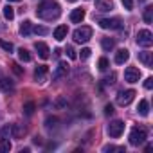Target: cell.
<instances>
[{
    "label": "cell",
    "mask_w": 153,
    "mask_h": 153,
    "mask_svg": "<svg viewBox=\"0 0 153 153\" xmlns=\"http://www.w3.org/2000/svg\"><path fill=\"white\" fill-rule=\"evenodd\" d=\"M36 15L42 18V20H56L59 15H61V7L58 2H54V0H45V2H42L36 9Z\"/></svg>",
    "instance_id": "1"
},
{
    "label": "cell",
    "mask_w": 153,
    "mask_h": 153,
    "mask_svg": "<svg viewBox=\"0 0 153 153\" xmlns=\"http://www.w3.org/2000/svg\"><path fill=\"white\" fill-rule=\"evenodd\" d=\"M72 38H74V42H76V43H87V42L92 38V27H88V25L78 27V29L74 31Z\"/></svg>",
    "instance_id": "2"
},
{
    "label": "cell",
    "mask_w": 153,
    "mask_h": 153,
    "mask_svg": "<svg viewBox=\"0 0 153 153\" xmlns=\"http://www.w3.org/2000/svg\"><path fill=\"white\" fill-rule=\"evenodd\" d=\"M137 45H139V47H144V49L151 47V45H153V34H151V31L140 29V31L137 33Z\"/></svg>",
    "instance_id": "3"
},
{
    "label": "cell",
    "mask_w": 153,
    "mask_h": 153,
    "mask_svg": "<svg viewBox=\"0 0 153 153\" xmlns=\"http://www.w3.org/2000/svg\"><path fill=\"white\" fill-rule=\"evenodd\" d=\"M146 137H148L146 130L137 126V128H133V130L130 131V144H131V146H140V144L146 140Z\"/></svg>",
    "instance_id": "4"
},
{
    "label": "cell",
    "mask_w": 153,
    "mask_h": 153,
    "mask_svg": "<svg viewBox=\"0 0 153 153\" xmlns=\"http://www.w3.org/2000/svg\"><path fill=\"white\" fill-rule=\"evenodd\" d=\"M135 99V90H123V92H119L117 94V105L119 106H128L131 101Z\"/></svg>",
    "instance_id": "5"
},
{
    "label": "cell",
    "mask_w": 153,
    "mask_h": 153,
    "mask_svg": "<svg viewBox=\"0 0 153 153\" xmlns=\"http://www.w3.org/2000/svg\"><path fill=\"white\" fill-rule=\"evenodd\" d=\"M123 131H124V123H123V121H112V123L108 124V135H110L112 139L121 137Z\"/></svg>",
    "instance_id": "6"
},
{
    "label": "cell",
    "mask_w": 153,
    "mask_h": 153,
    "mask_svg": "<svg viewBox=\"0 0 153 153\" xmlns=\"http://www.w3.org/2000/svg\"><path fill=\"white\" fill-rule=\"evenodd\" d=\"M67 74H68V65H67V61H59L58 67H56V70L52 72V81H59L61 78H65Z\"/></svg>",
    "instance_id": "7"
},
{
    "label": "cell",
    "mask_w": 153,
    "mask_h": 153,
    "mask_svg": "<svg viewBox=\"0 0 153 153\" xmlns=\"http://www.w3.org/2000/svg\"><path fill=\"white\" fill-rule=\"evenodd\" d=\"M139 79H140V70H139V68L128 67V68L124 70V81H128V83H137Z\"/></svg>",
    "instance_id": "8"
},
{
    "label": "cell",
    "mask_w": 153,
    "mask_h": 153,
    "mask_svg": "<svg viewBox=\"0 0 153 153\" xmlns=\"http://www.w3.org/2000/svg\"><path fill=\"white\" fill-rule=\"evenodd\" d=\"M121 20L119 18H101L99 20V27L101 29H121Z\"/></svg>",
    "instance_id": "9"
},
{
    "label": "cell",
    "mask_w": 153,
    "mask_h": 153,
    "mask_svg": "<svg viewBox=\"0 0 153 153\" xmlns=\"http://www.w3.org/2000/svg\"><path fill=\"white\" fill-rule=\"evenodd\" d=\"M47 74H49V68H47L45 65L36 67V70H34V81H38L40 85L45 83V81H47Z\"/></svg>",
    "instance_id": "10"
},
{
    "label": "cell",
    "mask_w": 153,
    "mask_h": 153,
    "mask_svg": "<svg viewBox=\"0 0 153 153\" xmlns=\"http://www.w3.org/2000/svg\"><path fill=\"white\" fill-rule=\"evenodd\" d=\"M34 49H36L38 56H40L42 59H49L51 51H49V45H47V43H43V42H36V43H34Z\"/></svg>",
    "instance_id": "11"
},
{
    "label": "cell",
    "mask_w": 153,
    "mask_h": 153,
    "mask_svg": "<svg viewBox=\"0 0 153 153\" xmlns=\"http://www.w3.org/2000/svg\"><path fill=\"white\" fill-rule=\"evenodd\" d=\"M96 9L101 11V13L112 11L114 9V2H112V0H96Z\"/></svg>",
    "instance_id": "12"
},
{
    "label": "cell",
    "mask_w": 153,
    "mask_h": 153,
    "mask_svg": "<svg viewBox=\"0 0 153 153\" xmlns=\"http://www.w3.org/2000/svg\"><path fill=\"white\" fill-rule=\"evenodd\" d=\"M83 18H85V9H81V7L74 9V11L70 13V22H72V24H81Z\"/></svg>",
    "instance_id": "13"
},
{
    "label": "cell",
    "mask_w": 153,
    "mask_h": 153,
    "mask_svg": "<svg viewBox=\"0 0 153 153\" xmlns=\"http://www.w3.org/2000/svg\"><path fill=\"white\" fill-rule=\"evenodd\" d=\"M128 58H130V51H128V49H119V51L115 52V63H117V65L126 63Z\"/></svg>",
    "instance_id": "14"
},
{
    "label": "cell",
    "mask_w": 153,
    "mask_h": 153,
    "mask_svg": "<svg viewBox=\"0 0 153 153\" xmlns=\"http://www.w3.org/2000/svg\"><path fill=\"white\" fill-rule=\"evenodd\" d=\"M25 135V128L22 124H11V137L13 139H22Z\"/></svg>",
    "instance_id": "15"
},
{
    "label": "cell",
    "mask_w": 153,
    "mask_h": 153,
    "mask_svg": "<svg viewBox=\"0 0 153 153\" xmlns=\"http://www.w3.org/2000/svg\"><path fill=\"white\" fill-rule=\"evenodd\" d=\"M0 90H2V92H13V90H15L13 81H11V79H7V78H2V76H0Z\"/></svg>",
    "instance_id": "16"
},
{
    "label": "cell",
    "mask_w": 153,
    "mask_h": 153,
    "mask_svg": "<svg viewBox=\"0 0 153 153\" xmlns=\"http://www.w3.org/2000/svg\"><path fill=\"white\" fill-rule=\"evenodd\" d=\"M67 33H68L67 25H58V27L54 29V38H56L58 42H63V40L67 38Z\"/></svg>",
    "instance_id": "17"
},
{
    "label": "cell",
    "mask_w": 153,
    "mask_h": 153,
    "mask_svg": "<svg viewBox=\"0 0 153 153\" xmlns=\"http://www.w3.org/2000/svg\"><path fill=\"white\" fill-rule=\"evenodd\" d=\"M139 59L144 63V67L151 68V65H153V58H151V52H139Z\"/></svg>",
    "instance_id": "18"
},
{
    "label": "cell",
    "mask_w": 153,
    "mask_h": 153,
    "mask_svg": "<svg viewBox=\"0 0 153 153\" xmlns=\"http://www.w3.org/2000/svg\"><path fill=\"white\" fill-rule=\"evenodd\" d=\"M31 33H33V24H31V20H24L22 25H20V34L29 36Z\"/></svg>",
    "instance_id": "19"
},
{
    "label": "cell",
    "mask_w": 153,
    "mask_h": 153,
    "mask_svg": "<svg viewBox=\"0 0 153 153\" xmlns=\"http://www.w3.org/2000/svg\"><path fill=\"white\" fill-rule=\"evenodd\" d=\"M137 112L142 115V117H146L148 114H149V105H148V101L146 99H142V101H139V106H137Z\"/></svg>",
    "instance_id": "20"
},
{
    "label": "cell",
    "mask_w": 153,
    "mask_h": 153,
    "mask_svg": "<svg viewBox=\"0 0 153 153\" xmlns=\"http://www.w3.org/2000/svg\"><path fill=\"white\" fill-rule=\"evenodd\" d=\"M101 47H103L106 52H110V51L115 47V40H114V38H103V40H101Z\"/></svg>",
    "instance_id": "21"
},
{
    "label": "cell",
    "mask_w": 153,
    "mask_h": 153,
    "mask_svg": "<svg viewBox=\"0 0 153 153\" xmlns=\"http://www.w3.org/2000/svg\"><path fill=\"white\" fill-rule=\"evenodd\" d=\"M18 58H20V61H24V63H29V61L33 59V56H31V52H29L27 49H20V51H18Z\"/></svg>",
    "instance_id": "22"
},
{
    "label": "cell",
    "mask_w": 153,
    "mask_h": 153,
    "mask_svg": "<svg viewBox=\"0 0 153 153\" xmlns=\"http://www.w3.org/2000/svg\"><path fill=\"white\" fill-rule=\"evenodd\" d=\"M11 142H9V139H4V140H0V153H9L11 151Z\"/></svg>",
    "instance_id": "23"
},
{
    "label": "cell",
    "mask_w": 153,
    "mask_h": 153,
    "mask_svg": "<svg viewBox=\"0 0 153 153\" xmlns=\"http://www.w3.org/2000/svg\"><path fill=\"white\" fill-rule=\"evenodd\" d=\"M34 110H36V105H34L33 101H29V103L24 105V114H25V115H33Z\"/></svg>",
    "instance_id": "24"
},
{
    "label": "cell",
    "mask_w": 153,
    "mask_h": 153,
    "mask_svg": "<svg viewBox=\"0 0 153 153\" xmlns=\"http://www.w3.org/2000/svg\"><path fill=\"white\" fill-rule=\"evenodd\" d=\"M142 18H144V22H146V24H151V20H153V7H146V9H144Z\"/></svg>",
    "instance_id": "25"
},
{
    "label": "cell",
    "mask_w": 153,
    "mask_h": 153,
    "mask_svg": "<svg viewBox=\"0 0 153 153\" xmlns=\"http://www.w3.org/2000/svg\"><path fill=\"white\" fill-rule=\"evenodd\" d=\"M11 135V126H4V128H0V140H4V139H9Z\"/></svg>",
    "instance_id": "26"
},
{
    "label": "cell",
    "mask_w": 153,
    "mask_h": 153,
    "mask_svg": "<svg viewBox=\"0 0 153 153\" xmlns=\"http://www.w3.org/2000/svg\"><path fill=\"white\" fill-rule=\"evenodd\" d=\"M54 106H56L58 110H63V108H67V99H65L63 96H59V97L54 101Z\"/></svg>",
    "instance_id": "27"
},
{
    "label": "cell",
    "mask_w": 153,
    "mask_h": 153,
    "mask_svg": "<svg viewBox=\"0 0 153 153\" xmlns=\"http://www.w3.org/2000/svg\"><path fill=\"white\" fill-rule=\"evenodd\" d=\"M4 16H6L7 20H13V18H15V9H13L11 6H6V7H4Z\"/></svg>",
    "instance_id": "28"
},
{
    "label": "cell",
    "mask_w": 153,
    "mask_h": 153,
    "mask_svg": "<svg viewBox=\"0 0 153 153\" xmlns=\"http://www.w3.org/2000/svg\"><path fill=\"white\" fill-rule=\"evenodd\" d=\"M33 33H36V34H40V36H45L47 33H49V29L47 27H43V25H33Z\"/></svg>",
    "instance_id": "29"
},
{
    "label": "cell",
    "mask_w": 153,
    "mask_h": 153,
    "mask_svg": "<svg viewBox=\"0 0 153 153\" xmlns=\"http://www.w3.org/2000/svg\"><path fill=\"white\" fill-rule=\"evenodd\" d=\"M0 47H2L6 52H13V43H11V42H4V40H0Z\"/></svg>",
    "instance_id": "30"
},
{
    "label": "cell",
    "mask_w": 153,
    "mask_h": 153,
    "mask_svg": "<svg viewBox=\"0 0 153 153\" xmlns=\"http://www.w3.org/2000/svg\"><path fill=\"white\" fill-rule=\"evenodd\" d=\"M65 52H67V56H68L70 59H76V58H78V54H76V51H74V47H72V45H67Z\"/></svg>",
    "instance_id": "31"
},
{
    "label": "cell",
    "mask_w": 153,
    "mask_h": 153,
    "mask_svg": "<svg viewBox=\"0 0 153 153\" xmlns=\"http://www.w3.org/2000/svg\"><path fill=\"white\" fill-rule=\"evenodd\" d=\"M97 67H99V70H106V68L110 67V63H108V59H106V58H101V59H99V63H97Z\"/></svg>",
    "instance_id": "32"
},
{
    "label": "cell",
    "mask_w": 153,
    "mask_h": 153,
    "mask_svg": "<svg viewBox=\"0 0 153 153\" xmlns=\"http://www.w3.org/2000/svg\"><path fill=\"white\" fill-rule=\"evenodd\" d=\"M121 2H123V6H124L126 11H131L133 9V0H121Z\"/></svg>",
    "instance_id": "33"
},
{
    "label": "cell",
    "mask_w": 153,
    "mask_h": 153,
    "mask_svg": "<svg viewBox=\"0 0 153 153\" xmlns=\"http://www.w3.org/2000/svg\"><path fill=\"white\" fill-rule=\"evenodd\" d=\"M90 54H92V51L88 49V47H85V49H81V59H87V58H90Z\"/></svg>",
    "instance_id": "34"
},
{
    "label": "cell",
    "mask_w": 153,
    "mask_h": 153,
    "mask_svg": "<svg viewBox=\"0 0 153 153\" xmlns=\"http://www.w3.org/2000/svg\"><path fill=\"white\" fill-rule=\"evenodd\" d=\"M144 87H146L148 90H151V88H153V78H146V79H144Z\"/></svg>",
    "instance_id": "35"
},
{
    "label": "cell",
    "mask_w": 153,
    "mask_h": 153,
    "mask_svg": "<svg viewBox=\"0 0 153 153\" xmlns=\"http://www.w3.org/2000/svg\"><path fill=\"white\" fill-rule=\"evenodd\" d=\"M114 114V106L112 105H106L105 106V115H112Z\"/></svg>",
    "instance_id": "36"
},
{
    "label": "cell",
    "mask_w": 153,
    "mask_h": 153,
    "mask_svg": "<svg viewBox=\"0 0 153 153\" xmlns=\"http://www.w3.org/2000/svg\"><path fill=\"white\" fill-rule=\"evenodd\" d=\"M11 67H13V70H15V72H16V74H18V76H22V68H20V67H18V63H13V65H11Z\"/></svg>",
    "instance_id": "37"
},
{
    "label": "cell",
    "mask_w": 153,
    "mask_h": 153,
    "mask_svg": "<svg viewBox=\"0 0 153 153\" xmlns=\"http://www.w3.org/2000/svg\"><path fill=\"white\" fill-rule=\"evenodd\" d=\"M114 79H115V74H112V76H108V78L105 79V83H106V85H112V83H114Z\"/></svg>",
    "instance_id": "38"
},
{
    "label": "cell",
    "mask_w": 153,
    "mask_h": 153,
    "mask_svg": "<svg viewBox=\"0 0 153 153\" xmlns=\"http://www.w3.org/2000/svg\"><path fill=\"white\" fill-rule=\"evenodd\" d=\"M34 144H42V137H34Z\"/></svg>",
    "instance_id": "39"
},
{
    "label": "cell",
    "mask_w": 153,
    "mask_h": 153,
    "mask_svg": "<svg viewBox=\"0 0 153 153\" xmlns=\"http://www.w3.org/2000/svg\"><path fill=\"white\" fill-rule=\"evenodd\" d=\"M59 54H61V51H59V49H54V56H56V58H58V56H59Z\"/></svg>",
    "instance_id": "40"
},
{
    "label": "cell",
    "mask_w": 153,
    "mask_h": 153,
    "mask_svg": "<svg viewBox=\"0 0 153 153\" xmlns=\"http://www.w3.org/2000/svg\"><path fill=\"white\" fill-rule=\"evenodd\" d=\"M7 2H20V0H7Z\"/></svg>",
    "instance_id": "41"
},
{
    "label": "cell",
    "mask_w": 153,
    "mask_h": 153,
    "mask_svg": "<svg viewBox=\"0 0 153 153\" xmlns=\"http://www.w3.org/2000/svg\"><path fill=\"white\" fill-rule=\"evenodd\" d=\"M67 2H76V0H67Z\"/></svg>",
    "instance_id": "42"
}]
</instances>
